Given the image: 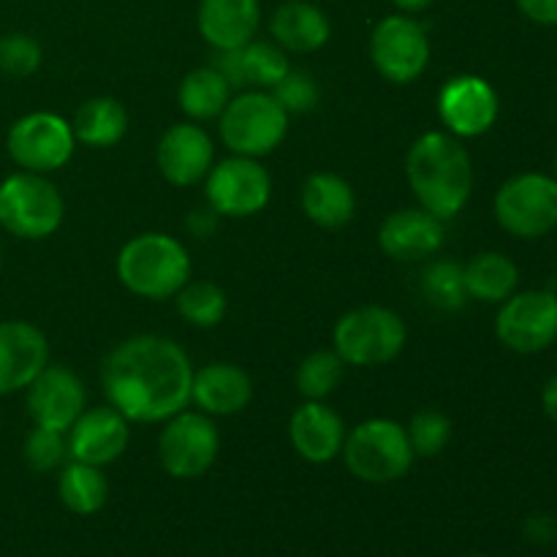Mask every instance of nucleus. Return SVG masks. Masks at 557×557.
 Instances as JSON below:
<instances>
[{
    "mask_svg": "<svg viewBox=\"0 0 557 557\" xmlns=\"http://www.w3.org/2000/svg\"><path fill=\"white\" fill-rule=\"evenodd\" d=\"M109 406L136 424H163L190 406L194 364L183 346L161 335L117 343L101 364Z\"/></svg>",
    "mask_w": 557,
    "mask_h": 557,
    "instance_id": "1",
    "label": "nucleus"
},
{
    "mask_svg": "<svg viewBox=\"0 0 557 557\" xmlns=\"http://www.w3.org/2000/svg\"><path fill=\"white\" fill-rule=\"evenodd\" d=\"M406 177L419 207L444 223L460 215L473 194L471 156L449 131H430L413 141L406 158Z\"/></svg>",
    "mask_w": 557,
    "mask_h": 557,
    "instance_id": "2",
    "label": "nucleus"
},
{
    "mask_svg": "<svg viewBox=\"0 0 557 557\" xmlns=\"http://www.w3.org/2000/svg\"><path fill=\"white\" fill-rule=\"evenodd\" d=\"M117 277L134 297L161 302L190 281V256L185 245L169 234H136L120 248Z\"/></svg>",
    "mask_w": 557,
    "mask_h": 557,
    "instance_id": "3",
    "label": "nucleus"
},
{
    "mask_svg": "<svg viewBox=\"0 0 557 557\" xmlns=\"http://www.w3.org/2000/svg\"><path fill=\"white\" fill-rule=\"evenodd\" d=\"M406 321L384 305H362L341 315L332 330V348L351 368H381L406 348Z\"/></svg>",
    "mask_w": 557,
    "mask_h": 557,
    "instance_id": "4",
    "label": "nucleus"
},
{
    "mask_svg": "<svg viewBox=\"0 0 557 557\" xmlns=\"http://www.w3.org/2000/svg\"><path fill=\"white\" fill-rule=\"evenodd\" d=\"M65 218V201L47 174L14 172L0 183V228L16 239H47Z\"/></svg>",
    "mask_w": 557,
    "mask_h": 557,
    "instance_id": "5",
    "label": "nucleus"
},
{
    "mask_svg": "<svg viewBox=\"0 0 557 557\" xmlns=\"http://www.w3.org/2000/svg\"><path fill=\"white\" fill-rule=\"evenodd\" d=\"M341 455L348 471L370 484L397 482L417 460L406 428L395 419H368L348 430Z\"/></svg>",
    "mask_w": 557,
    "mask_h": 557,
    "instance_id": "6",
    "label": "nucleus"
},
{
    "mask_svg": "<svg viewBox=\"0 0 557 557\" xmlns=\"http://www.w3.org/2000/svg\"><path fill=\"white\" fill-rule=\"evenodd\" d=\"M221 139L234 156L264 158L281 147L288 134V114L270 90H245L223 109Z\"/></svg>",
    "mask_w": 557,
    "mask_h": 557,
    "instance_id": "7",
    "label": "nucleus"
},
{
    "mask_svg": "<svg viewBox=\"0 0 557 557\" xmlns=\"http://www.w3.org/2000/svg\"><path fill=\"white\" fill-rule=\"evenodd\" d=\"M495 218L511 237H547L557 228V180L539 172L506 180L495 194Z\"/></svg>",
    "mask_w": 557,
    "mask_h": 557,
    "instance_id": "8",
    "label": "nucleus"
},
{
    "mask_svg": "<svg viewBox=\"0 0 557 557\" xmlns=\"http://www.w3.org/2000/svg\"><path fill=\"white\" fill-rule=\"evenodd\" d=\"M221 451V435H218L212 417L201 411H180L163 422L158 435V460L161 468L174 479H199L215 466Z\"/></svg>",
    "mask_w": 557,
    "mask_h": 557,
    "instance_id": "9",
    "label": "nucleus"
},
{
    "mask_svg": "<svg viewBox=\"0 0 557 557\" xmlns=\"http://www.w3.org/2000/svg\"><path fill=\"white\" fill-rule=\"evenodd\" d=\"M5 150L22 172L52 174L71 161L76 139L71 123L60 114L30 112L9 128Z\"/></svg>",
    "mask_w": 557,
    "mask_h": 557,
    "instance_id": "10",
    "label": "nucleus"
},
{
    "mask_svg": "<svg viewBox=\"0 0 557 557\" xmlns=\"http://www.w3.org/2000/svg\"><path fill=\"white\" fill-rule=\"evenodd\" d=\"M370 60L386 82L411 85L430 65L428 30L411 14H389L370 33Z\"/></svg>",
    "mask_w": 557,
    "mask_h": 557,
    "instance_id": "11",
    "label": "nucleus"
},
{
    "mask_svg": "<svg viewBox=\"0 0 557 557\" xmlns=\"http://www.w3.org/2000/svg\"><path fill=\"white\" fill-rule=\"evenodd\" d=\"M205 180L207 201L215 215L250 218L270 205L272 180L259 158L232 156L215 163Z\"/></svg>",
    "mask_w": 557,
    "mask_h": 557,
    "instance_id": "12",
    "label": "nucleus"
},
{
    "mask_svg": "<svg viewBox=\"0 0 557 557\" xmlns=\"http://www.w3.org/2000/svg\"><path fill=\"white\" fill-rule=\"evenodd\" d=\"M495 335L509 351L539 354L557 341V294L520 292L500 302Z\"/></svg>",
    "mask_w": 557,
    "mask_h": 557,
    "instance_id": "13",
    "label": "nucleus"
},
{
    "mask_svg": "<svg viewBox=\"0 0 557 557\" xmlns=\"http://www.w3.org/2000/svg\"><path fill=\"white\" fill-rule=\"evenodd\" d=\"M498 92L482 76H451L438 92V117L457 139L487 134L498 120Z\"/></svg>",
    "mask_w": 557,
    "mask_h": 557,
    "instance_id": "14",
    "label": "nucleus"
},
{
    "mask_svg": "<svg viewBox=\"0 0 557 557\" xmlns=\"http://www.w3.org/2000/svg\"><path fill=\"white\" fill-rule=\"evenodd\" d=\"M25 392L27 413L36 428L69 433L71 424L85 411V386H82L79 375L63 364H47Z\"/></svg>",
    "mask_w": 557,
    "mask_h": 557,
    "instance_id": "15",
    "label": "nucleus"
},
{
    "mask_svg": "<svg viewBox=\"0 0 557 557\" xmlns=\"http://www.w3.org/2000/svg\"><path fill=\"white\" fill-rule=\"evenodd\" d=\"M128 419L112 406L85 408L74 424L65 433L69 444V460L87 462V466H109L117 460L131 441Z\"/></svg>",
    "mask_w": 557,
    "mask_h": 557,
    "instance_id": "16",
    "label": "nucleus"
},
{
    "mask_svg": "<svg viewBox=\"0 0 557 557\" xmlns=\"http://www.w3.org/2000/svg\"><path fill=\"white\" fill-rule=\"evenodd\" d=\"M158 172L166 183L188 188L210 174L215 161V145L201 125L177 123L163 131L156 150Z\"/></svg>",
    "mask_w": 557,
    "mask_h": 557,
    "instance_id": "17",
    "label": "nucleus"
},
{
    "mask_svg": "<svg viewBox=\"0 0 557 557\" xmlns=\"http://www.w3.org/2000/svg\"><path fill=\"white\" fill-rule=\"evenodd\" d=\"M49 364L47 335L30 321H0V397L27 389Z\"/></svg>",
    "mask_w": 557,
    "mask_h": 557,
    "instance_id": "18",
    "label": "nucleus"
},
{
    "mask_svg": "<svg viewBox=\"0 0 557 557\" xmlns=\"http://www.w3.org/2000/svg\"><path fill=\"white\" fill-rule=\"evenodd\" d=\"M446 243V226L424 207L395 210L379 228V248L395 261H424Z\"/></svg>",
    "mask_w": 557,
    "mask_h": 557,
    "instance_id": "19",
    "label": "nucleus"
},
{
    "mask_svg": "<svg viewBox=\"0 0 557 557\" xmlns=\"http://www.w3.org/2000/svg\"><path fill=\"white\" fill-rule=\"evenodd\" d=\"M346 422L324 400H305L288 419V438L294 451L313 466H324L341 457L346 444Z\"/></svg>",
    "mask_w": 557,
    "mask_h": 557,
    "instance_id": "20",
    "label": "nucleus"
},
{
    "mask_svg": "<svg viewBox=\"0 0 557 557\" xmlns=\"http://www.w3.org/2000/svg\"><path fill=\"white\" fill-rule=\"evenodd\" d=\"M196 25L215 52H232L253 41L261 25L259 0H199Z\"/></svg>",
    "mask_w": 557,
    "mask_h": 557,
    "instance_id": "21",
    "label": "nucleus"
},
{
    "mask_svg": "<svg viewBox=\"0 0 557 557\" xmlns=\"http://www.w3.org/2000/svg\"><path fill=\"white\" fill-rule=\"evenodd\" d=\"M253 400V381L239 364L212 362L194 370L190 403L207 417H234Z\"/></svg>",
    "mask_w": 557,
    "mask_h": 557,
    "instance_id": "22",
    "label": "nucleus"
},
{
    "mask_svg": "<svg viewBox=\"0 0 557 557\" xmlns=\"http://www.w3.org/2000/svg\"><path fill=\"white\" fill-rule=\"evenodd\" d=\"M215 69L226 76L232 90H272L292 65L275 41L253 38L232 52H218Z\"/></svg>",
    "mask_w": 557,
    "mask_h": 557,
    "instance_id": "23",
    "label": "nucleus"
},
{
    "mask_svg": "<svg viewBox=\"0 0 557 557\" xmlns=\"http://www.w3.org/2000/svg\"><path fill=\"white\" fill-rule=\"evenodd\" d=\"M270 36L283 52L310 54L326 47L332 25L330 16L310 0H286L272 11Z\"/></svg>",
    "mask_w": 557,
    "mask_h": 557,
    "instance_id": "24",
    "label": "nucleus"
},
{
    "mask_svg": "<svg viewBox=\"0 0 557 557\" xmlns=\"http://www.w3.org/2000/svg\"><path fill=\"white\" fill-rule=\"evenodd\" d=\"M299 205L310 223L319 228H341L351 223L357 212V194L351 183L335 172H313L302 183Z\"/></svg>",
    "mask_w": 557,
    "mask_h": 557,
    "instance_id": "25",
    "label": "nucleus"
},
{
    "mask_svg": "<svg viewBox=\"0 0 557 557\" xmlns=\"http://www.w3.org/2000/svg\"><path fill=\"white\" fill-rule=\"evenodd\" d=\"M71 131L79 145L90 150H109L128 134V112L112 96H96L76 109Z\"/></svg>",
    "mask_w": 557,
    "mask_h": 557,
    "instance_id": "26",
    "label": "nucleus"
},
{
    "mask_svg": "<svg viewBox=\"0 0 557 557\" xmlns=\"http://www.w3.org/2000/svg\"><path fill=\"white\" fill-rule=\"evenodd\" d=\"M462 275H466L468 299L487 305L506 302L520 283V270H517L515 261L504 253H495V250L473 256L462 267Z\"/></svg>",
    "mask_w": 557,
    "mask_h": 557,
    "instance_id": "27",
    "label": "nucleus"
},
{
    "mask_svg": "<svg viewBox=\"0 0 557 557\" xmlns=\"http://www.w3.org/2000/svg\"><path fill=\"white\" fill-rule=\"evenodd\" d=\"M177 101L190 120H215L232 101V85L215 65H201L183 76L177 87Z\"/></svg>",
    "mask_w": 557,
    "mask_h": 557,
    "instance_id": "28",
    "label": "nucleus"
},
{
    "mask_svg": "<svg viewBox=\"0 0 557 557\" xmlns=\"http://www.w3.org/2000/svg\"><path fill=\"white\" fill-rule=\"evenodd\" d=\"M60 500L69 511L82 517H90L103 509L109 498V482L98 466H87V462H65L60 471L58 482Z\"/></svg>",
    "mask_w": 557,
    "mask_h": 557,
    "instance_id": "29",
    "label": "nucleus"
},
{
    "mask_svg": "<svg viewBox=\"0 0 557 557\" xmlns=\"http://www.w3.org/2000/svg\"><path fill=\"white\" fill-rule=\"evenodd\" d=\"M174 299H177V313L183 315V321L199 330H212L228 313L226 294L210 281H188L174 294Z\"/></svg>",
    "mask_w": 557,
    "mask_h": 557,
    "instance_id": "30",
    "label": "nucleus"
},
{
    "mask_svg": "<svg viewBox=\"0 0 557 557\" xmlns=\"http://www.w3.org/2000/svg\"><path fill=\"white\" fill-rule=\"evenodd\" d=\"M346 362L332 351H313L299 362L294 384L305 400H326L341 386Z\"/></svg>",
    "mask_w": 557,
    "mask_h": 557,
    "instance_id": "31",
    "label": "nucleus"
},
{
    "mask_svg": "<svg viewBox=\"0 0 557 557\" xmlns=\"http://www.w3.org/2000/svg\"><path fill=\"white\" fill-rule=\"evenodd\" d=\"M422 294L433 308L460 310L468 302L462 264H457V261H433L424 270Z\"/></svg>",
    "mask_w": 557,
    "mask_h": 557,
    "instance_id": "32",
    "label": "nucleus"
},
{
    "mask_svg": "<svg viewBox=\"0 0 557 557\" xmlns=\"http://www.w3.org/2000/svg\"><path fill=\"white\" fill-rule=\"evenodd\" d=\"M408 444L417 457H438L451 441V419L435 408H422L406 428Z\"/></svg>",
    "mask_w": 557,
    "mask_h": 557,
    "instance_id": "33",
    "label": "nucleus"
},
{
    "mask_svg": "<svg viewBox=\"0 0 557 557\" xmlns=\"http://www.w3.org/2000/svg\"><path fill=\"white\" fill-rule=\"evenodd\" d=\"M65 460H69L65 433L36 428V424H33V430L25 438V462L30 466V471L36 473L58 471L60 466H65Z\"/></svg>",
    "mask_w": 557,
    "mask_h": 557,
    "instance_id": "34",
    "label": "nucleus"
},
{
    "mask_svg": "<svg viewBox=\"0 0 557 557\" xmlns=\"http://www.w3.org/2000/svg\"><path fill=\"white\" fill-rule=\"evenodd\" d=\"M41 44L27 33H5L0 36V71L9 76H30L41 69Z\"/></svg>",
    "mask_w": 557,
    "mask_h": 557,
    "instance_id": "35",
    "label": "nucleus"
},
{
    "mask_svg": "<svg viewBox=\"0 0 557 557\" xmlns=\"http://www.w3.org/2000/svg\"><path fill=\"white\" fill-rule=\"evenodd\" d=\"M272 98L283 107V112L292 117V114H305V112H313L319 107V98L321 90L315 85L313 76L308 71H297V69H288L286 76L272 87Z\"/></svg>",
    "mask_w": 557,
    "mask_h": 557,
    "instance_id": "36",
    "label": "nucleus"
},
{
    "mask_svg": "<svg viewBox=\"0 0 557 557\" xmlns=\"http://www.w3.org/2000/svg\"><path fill=\"white\" fill-rule=\"evenodd\" d=\"M517 9L536 25L557 27V0H517Z\"/></svg>",
    "mask_w": 557,
    "mask_h": 557,
    "instance_id": "37",
    "label": "nucleus"
},
{
    "mask_svg": "<svg viewBox=\"0 0 557 557\" xmlns=\"http://www.w3.org/2000/svg\"><path fill=\"white\" fill-rule=\"evenodd\" d=\"M525 536L536 544H547L557 539V522L549 517H531L525 522Z\"/></svg>",
    "mask_w": 557,
    "mask_h": 557,
    "instance_id": "38",
    "label": "nucleus"
},
{
    "mask_svg": "<svg viewBox=\"0 0 557 557\" xmlns=\"http://www.w3.org/2000/svg\"><path fill=\"white\" fill-rule=\"evenodd\" d=\"M542 406H544V413L549 417V422L557 424V375L555 379H549L547 386H544Z\"/></svg>",
    "mask_w": 557,
    "mask_h": 557,
    "instance_id": "39",
    "label": "nucleus"
},
{
    "mask_svg": "<svg viewBox=\"0 0 557 557\" xmlns=\"http://www.w3.org/2000/svg\"><path fill=\"white\" fill-rule=\"evenodd\" d=\"M392 3L397 5V11H400V14H419V11H424L433 5V0H392Z\"/></svg>",
    "mask_w": 557,
    "mask_h": 557,
    "instance_id": "40",
    "label": "nucleus"
},
{
    "mask_svg": "<svg viewBox=\"0 0 557 557\" xmlns=\"http://www.w3.org/2000/svg\"><path fill=\"white\" fill-rule=\"evenodd\" d=\"M0 259H3V243H0Z\"/></svg>",
    "mask_w": 557,
    "mask_h": 557,
    "instance_id": "41",
    "label": "nucleus"
},
{
    "mask_svg": "<svg viewBox=\"0 0 557 557\" xmlns=\"http://www.w3.org/2000/svg\"><path fill=\"white\" fill-rule=\"evenodd\" d=\"M555 180H557V156H555Z\"/></svg>",
    "mask_w": 557,
    "mask_h": 557,
    "instance_id": "42",
    "label": "nucleus"
},
{
    "mask_svg": "<svg viewBox=\"0 0 557 557\" xmlns=\"http://www.w3.org/2000/svg\"><path fill=\"white\" fill-rule=\"evenodd\" d=\"M466 557H484V555H466Z\"/></svg>",
    "mask_w": 557,
    "mask_h": 557,
    "instance_id": "43",
    "label": "nucleus"
}]
</instances>
